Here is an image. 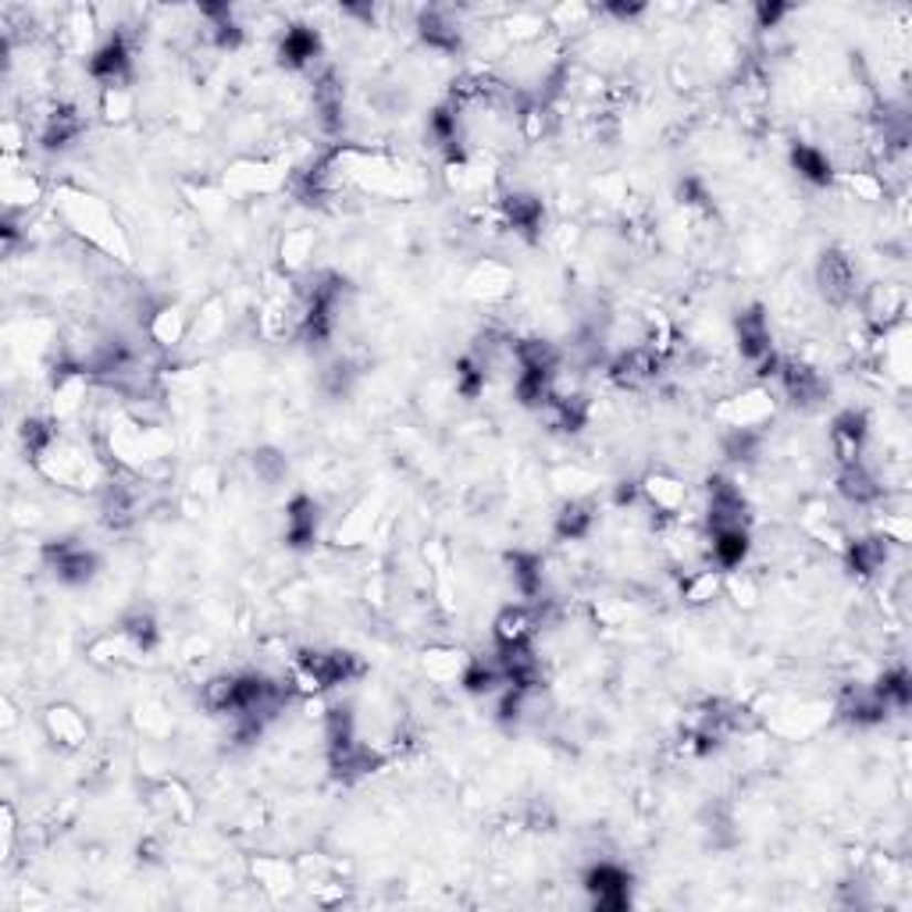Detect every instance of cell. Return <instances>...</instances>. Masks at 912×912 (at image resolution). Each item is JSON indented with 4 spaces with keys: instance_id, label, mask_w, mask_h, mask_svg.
<instances>
[{
    "instance_id": "obj_1",
    "label": "cell",
    "mask_w": 912,
    "mask_h": 912,
    "mask_svg": "<svg viewBox=\"0 0 912 912\" xmlns=\"http://www.w3.org/2000/svg\"><path fill=\"white\" fill-rule=\"evenodd\" d=\"M43 564L54 570L57 581L65 585H90L101 570V556L75 538H57L43 546Z\"/></svg>"
},
{
    "instance_id": "obj_2",
    "label": "cell",
    "mask_w": 912,
    "mask_h": 912,
    "mask_svg": "<svg viewBox=\"0 0 912 912\" xmlns=\"http://www.w3.org/2000/svg\"><path fill=\"white\" fill-rule=\"evenodd\" d=\"M86 72L101 90H125L129 86V78H133V46H129V40H125L122 33L107 36L97 51L90 54Z\"/></svg>"
},
{
    "instance_id": "obj_3",
    "label": "cell",
    "mask_w": 912,
    "mask_h": 912,
    "mask_svg": "<svg viewBox=\"0 0 912 912\" xmlns=\"http://www.w3.org/2000/svg\"><path fill=\"white\" fill-rule=\"evenodd\" d=\"M585 891L591 894V905L602 912L628 909L631 905V873L610 859H599L585 870Z\"/></svg>"
},
{
    "instance_id": "obj_4",
    "label": "cell",
    "mask_w": 912,
    "mask_h": 912,
    "mask_svg": "<svg viewBox=\"0 0 912 912\" xmlns=\"http://www.w3.org/2000/svg\"><path fill=\"white\" fill-rule=\"evenodd\" d=\"M706 527L720 532V527H748V503L742 489L727 482V478H710L706 485Z\"/></svg>"
},
{
    "instance_id": "obj_5",
    "label": "cell",
    "mask_w": 912,
    "mask_h": 912,
    "mask_svg": "<svg viewBox=\"0 0 912 912\" xmlns=\"http://www.w3.org/2000/svg\"><path fill=\"white\" fill-rule=\"evenodd\" d=\"M660 364H663V357L652 354L649 346H631V349H623V354H617L610 360L606 375H610V381L617 389L638 392V389L652 386L656 375H660Z\"/></svg>"
},
{
    "instance_id": "obj_6",
    "label": "cell",
    "mask_w": 912,
    "mask_h": 912,
    "mask_svg": "<svg viewBox=\"0 0 912 912\" xmlns=\"http://www.w3.org/2000/svg\"><path fill=\"white\" fill-rule=\"evenodd\" d=\"M542 628V614L532 602H514L503 606L492 620V638L495 649H514V646H532Z\"/></svg>"
},
{
    "instance_id": "obj_7",
    "label": "cell",
    "mask_w": 912,
    "mask_h": 912,
    "mask_svg": "<svg viewBox=\"0 0 912 912\" xmlns=\"http://www.w3.org/2000/svg\"><path fill=\"white\" fill-rule=\"evenodd\" d=\"M774 418V396L771 389H748L742 396L724 399V407H716V421L731 428H763Z\"/></svg>"
},
{
    "instance_id": "obj_8",
    "label": "cell",
    "mask_w": 912,
    "mask_h": 912,
    "mask_svg": "<svg viewBox=\"0 0 912 912\" xmlns=\"http://www.w3.org/2000/svg\"><path fill=\"white\" fill-rule=\"evenodd\" d=\"M870 439V421L862 410H841L835 421H830V453H835L838 468L848 463H859L862 450H867Z\"/></svg>"
},
{
    "instance_id": "obj_9",
    "label": "cell",
    "mask_w": 912,
    "mask_h": 912,
    "mask_svg": "<svg viewBox=\"0 0 912 912\" xmlns=\"http://www.w3.org/2000/svg\"><path fill=\"white\" fill-rule=\"evenodd\" d=\"M816 282H820L824 300L835 303V307H845V303L856 296V268L841 250L824 253L820 264H816Z\"/></svg>"
},
{
    "instance_id": "obj_10",
    "label": "cell",
    "mask_w": 912,
    "mask_h": 912,
    "mask_svg": "<svg viewBox=\"0 0 912 912\" xmlns=\"http://www.w3.org/2000/svg\"><path fill=\"white\" fill-rule=\"evenodd\" d=\"M418 36L428 51L457 54L463 43V25L450 8H428L418 14Z\"/></svg>"
},
{
    "instance_id": "obj_11",
    "label": "cell",
    "mask_w": 912,
    "mask_h": 912,
    "mask_svg": "<svg viewBox=\"0 0 912 912\" xmlns=\"http://www.w3.org/2000/svg\"><path fill=\"white\" fill-rule=\"evenodd\" d=\"M777 381H780L784 396H788L792 403H798V407H813V403H820V399L827 396L824 375L816 371V367L803 364V360H788V357H784L780 371H777Z\"/></svg>"
},
{
    "instance_id": "obj_12",
    "label": "cell",
    "mask_w": 912,
    "mask_h": 912,
    "mask_svg": "<svg viewBox=\"0 0 912 912\" xmlns=\"http://www.w3.org/2000/svg\"><path fill=\"white\" fill-rule=\"evenodd\" d=\"M638 485H642V503L652 506L660 517H670V521L681 517V510L688 503V485L681 482V478L667 474V471H652Z\"/></svg>"
},
{
    "instance_id": "obj_13",
    "label": "cell",
    "mask_w": 912,
    "mask_h": 912,
    "mask_svg": "<svg viewBox=\"0 0 912 912\" xmlns=\"http://www.w3.org/2000/svg\"><path fill=\"white\" fill-rule=\"evenodd\" d=\"M86 133V118L83 111L72 107V104H57L51 115H43V125H40V147L43 150H69L72 143H78Z\"/></svg>"
},
{
    "instance_id": "obj_14",
    "label": "cell",
    "mask_w": 912,
    "mask_h": 912,
    "mask_svg": "<svg viewBox=\"0 0 912 912\" xmlns=\"http://www.w3.org/2000/svg\"><path fill=\"white\" fill-rule=\"evenodd\" d=\"M322 527V506L311 495H293L285 506V546L290 549H311Z\"/></svg>"
},
{
    "instance_id": "obj_15",
    "label": "cell",
    "mask_w": 912,
    "mask_h": 912,
    "mask_svg": "<svg viewBox=\"0 0 912 912\" xmlns=\"http://www.w3.org/2000/svg\"><path fill=\"white\" fill-rule=\"evenodd\" d=\"M734 335H738V349L748 364H759L763 357L774 354V335H771V322H766L763 307H748L738 314L734 322Z\"/></svg>"
},
{
    "instance_id": "obj_16",
    "label": "cell",
    "mask_w": 912,
    "mask_h": 912,
    "mask_svg": "<svg viewBox=\"0 0 912 912\" xmlns=\"http://www.w3.org/2000/svg\"><path fill=\"white\" fill-rule=\"evenodd\" d=\"M322 57V33L314 25H290L279 43V61L290 72H307Z\"/></svg>"
},
{
    "instance_id": "obj_17",
    "label": "cell",
    "mask_w": 912,
    "mask_h": 912,
    "mask_svg": "<svg viewBox=\"0 0 912 912\" xmlns=\"http://www.w3.org/2000/svg\"><path fill=\"white\" fill-rule=\"evenodd\" d=\"M500 218L506 229H514L524 239H538L542 221H546V207L532 193H506L500 200Z\"/></svg>"
},
{
    "instance_id": "obj_18",
    "label": "cell",
    "mask_w": 912,
    "mask_h": 912,
    "mask_svg": "<svg viewBox=\"0 0 912 912\" xmlns=\"http://www.w3.org/2000/svg\"><path fill=\"white\" fill-rule=\"evenodd\" d=\"M752 553V538H748V527H720V532H710V559L716 570H742V564Z\"/></svg>"
},
{
    "instance_id": "obj_19",
    "label": "cell",
    "mask_w": 912,
    "mask_h": 912,
    "mask_svg": "<svg viewBox=\"0 0 912 912\" xmlns=\"http://www.w3.org/2000/svg\"><path fill=\"white\" fill-rule=\"evenodd\" d=\"M888 549L891 538L888 535H870V538H852L845 546V559L852 567L856 578H877L888 564Z\"/></svg>"
},
{
    "instance_id": "obj_20",
    "label": "cell",
    "mask_w": 912,
    "mask_h": 912,
    "mask_svg": "<svg viewBox=\"0 0 912 912\" xmlns=\"http://www.w3.org/2000/svg\"><path fill=\"white\" fill-rule=\"evenodd\" d=\"M838 492L841 500H848L852 506H870L884 495V485H880V478L859 460V463H848V468H838Z\"/></svg>"
},
{
    "instance_id": "obj_21",
    "label": "cell",
    "mask_w": 912,
    "mask_h": 912,
    "mask_svg": "<svg viewBox=\"0 0 912 912\" xmlns=\"http://www.w3.org/2000/svg\"><path fill=\"white\" fill-rule=\"evenodd\" d=\"M43 727L51 734V742L61 745V748H83L86 738H90V727L78 710L72 706H51L43 713Z\"/></svg>"
},
{
    "instance_id": "obj_22",
    "label": "cell",
    "mask_w": 912,
    "mask_h": 912,
    "mask_svg": "<svg viewBox=\"0 0 912 912\" xmlns=\"http://www.w3.org/2000/svg\"><path fill=\"white\" fill-rule=\"evenodd\" d=\"M506 564H510V578H514V588L521 596L527 602H542V596H546V564H542V556L510 553Z\"/></svg>"
},
{
    "instance_id": "obj_23",
    "label": "cell",
    "mask_w": 912,
    "mask_h": 912,
    "mask_svg": "<svg viewBox=\"0 0 912 912\" xmlns=\"http://www.w3.org/2000/svg\"><path fill=\"white\" fill-rule=\"evenodd\" d=\"M788 157H792V168L798 171V179H806L809 186H830L838 179L835 161L827 157V150L813 147V143H795Z\"/></svg>"
},
{
    "instance_id": "obj_24",
    "label": "cell",
    "mask_w": 912,
    "mask_h": 912,
    "mask_svg": "<svg viewBox=\"0 0 912 912\" xmlns=\"http://www.w3.org/2000/svg\"><path fill=\"white\" fill-rule=\"evenodd\" d=\"M460 684H463V692H471V695H500V688L506 684L500 656H489V660L471 656L460 674Z\"/></svg>"
},
{
    "instance_id": "obj_25",
    "label": "cell",
    "mask_w": 912,
    "mask_h": 912,
    "mask_svg": "<svg viewBox=\"0 0 912 912\" xmlns=\"http://www.w3.org/2000/svg\"><path fill=\"white\" fill-rule=\"evenodd\" d=\"M591 527H596V506L588 500H570L556 514V538L559 542H581L591 535Z\"/></svg>"
},
{
    "instance_id": "obj_26",
    "label": "cell",
    "mask_w": 912,
    "mask_h": 912,
    "mask_svg": "<svg viewBox=\"0 0 912 912\" xmlns=\"http://www.w3.org/2000/svg\"><path fill=\"white\" fill-rule=\"evenodd\" d=\"M200 706L207 713L232 716L239 710V678L235 674H218L200 688Z\"/></svg>"
},
{
    "instance_id": "obj_27",
    "label": "cell",
    "mask_w": 912,
    "mask_h": 912,
    "mask_svg": "<svg viewBox=\"0 0 912 912\" xmlns=\"http://www.w3.org/2000/svg\"><path fill=\"white\" fill-rule=\"evenodd\" d=\"M870 688H873L877 699L884 702V706H888L891 713L909 710V702H912V681H909V670H905V667L884 670V674H880V681L870 684Z\"/></svg>"
},
{
    "instance_id": "obj_28",
    "label": "cell",
    "mask_w": 912,
    "mask_h": 912,
    "mask_svg": "<svg viewBox=\"0 0 912 912\" xmlns=\"http://www.w3.org/2000/svg\"><path fill=\"white\" fill-rule=\"evenodd\" d=\"M720 591H724V570H716V567L692 570V574H684V581H681V599L692 606H706L710 599L720 596Z\"/></svg>"
},
{
    "instance_id": "obj_29",
    "label": "cell",
    "mask_w": 912,
    "mask_h": 912,
    "mask_svg": "<svg viewBox=\"0 0 912 912\" xmlns=\"http://www.w3.org/2000/svg\"><path fill=\"white\" fill-rule=\"evenodd\" d=\"M118 631H122L125 642H129L133 652H154L157 642H161V628H157V620L150 614H143V610L125 617Z\"/></svg>"
},
{
    "instance_id": "obj_30",
    "label": "cell",
    "mask_w": 912,
    "mask_h": 912,
    "mask_svg": "<svg viewBox=\"0 0 912 912\" xmlns=\"http://www.w3.org/2000/svg\"><path fill=\"white\" fill-rule=\"evenodd\" d=\"M489 386V367L478 360L474 354H463L457 360V392L463 399H478Z\"/></svg>"
},
{
    "instance_id": "obj_31",
    "label": "cell",
    "mask_w": 912,
    "mask_h": 912,
    "mask_svg": "<svg viewBox=\"0 0 912 912\" xmlns=\"http://www.w3.org/2000/svg\"><path fill=\"white\" fill-rule=\"evenodd\" d=\"M182 332H186L182 314L171 311V307H161V311H154L147 317V335H150L157 346H175V343L182 339Z\"/></svg>"
},
{
    "instance_id": "obj_32",
    "label": "cell",
    "mask_w": 912,
    "mask_h": 912,
    "mask_svg": "<svg viewBox=\"0 0 912 912\" xmlns=\"http://www.w3.org/2000/svg\"><path fill=\"white\" fill-rule=\"evenodd\" d=\"M471 656H463V652H453V649H431L424 656V670L436 681H460L463 674V667H468Z\"/></svg>"
},
{
    "instance_id": "obj_33",
    "label": "cell",
    "mask_w": 912,
    "mask_h": 912,
    "mask_svg": "<svg viewBox=\"0 0 912 912\" xmlns=\"http://www.w3.org/2000/svg\"><path fill=\"white\" fill-rule=\"evenodd\" d=\"M253 877H258L261 884L271 888V891L296 884V870L290 867V862H282V859H258V862H253Z\"/></svg>"
},
{
    "instance_id": "obj_34",
    "label": "cell",
    "mask_w": 912,
    "mask_h": 912,
    "mask_svg": "<svg viewBox=\"0 0 912 912\" xmlns=\"http://www.w3.org/2000/svg\"><path fill=\"white\" fill-rule=\"evenodd\" d=\"M311 253H314V232H307V229L285 232V239H282V264L285 268H290V271L303 268Z\"/></svg>"
},
{
    "instance_id": "obj_35",
    "label": "cell",
    "mask_w": 912,
    "mask_h": 912,
    "mask_svg": "<svg viewBox=\"0 0 912 912\" xmlns=\"http://www.w3.org/2000/svg\"><path fill=\"white\" fill-rule=\"evenodd\" d=\"M285 471H290V463H285V457L279 450H258L253 453V474H258V482L264 485H279Z\"/></svg>"
},
{
    "instance_id": "obj_36",
    "label": "cell",
    "mask_w": 912,
    "mask_h": 912,
    "mask_svg": "<svg viewBox=\"0 0 912 912\" xmlns=\"http://www.w3.org/2000/svg\"><path fill=\"white\" fill-rule=\"evenodd\" d=\"M101 115L107 122H125L133 115V93L125 90H101Z\"/></svg>"
},
{
    "instance_id": "obj_37",
    "label": "cell",
    "mask_w": 912,
    "mask_h": 912,
    "mask_svg": "<svg viewBox=\"0 0 912 912\" xmlns=\"http://www.w3.org/2000/svg\"><path fill=\"white\" fill-rule=\"evenodd\" d=\"M40 197V186L29 179V175H19V171H8V182H4V200L8 207H22V203H33Z\"/></svg>"
},
{
    "instance_id": "obj_38",
    "label": "cell",
    "mask_w": 912,
    "mask_h": 912,
    "mask_svg": "<svg viewBox=\"0 0 912 912\" xmlns=\"http://www.w3.org/2000/svg\"><path fill=\"white\" fill-rule=\"evenodd\" d=\"M788 4H759L756 8V29H777L780 19H788Z\"/></svg>"
},
{
    "instance_id": "obj_39",
    "label": "cell",
    "mask_w": 912,
    "mask_h": 912,
    "mask_svg": "<svg viewBox=\"0 0 912 912\" xmlns=\"http://www.w3.org/2000/svg\"><path fill=\"white\" fill-rule=\"evenodd\" d=\"M638 503H642V485H638V482H620L617 492H614V506L628 510V506H638Z\"/></svg>"
},
{
    "instance_id": "obj_40",
    "label": "cell",
    "mask_w": 912,
    "mask_h": 912,
    "mask_svg": "<svg viewBox=\"0 0 912 912\" xmlns=\"http://www.w3.org/2000/svg\"><path fill=\"white\" fill-rule=\"evenodd\" d=\"M602 11L614 14V19H638V14H646V4H610Z\"/></svg>"
}]
</instances>
